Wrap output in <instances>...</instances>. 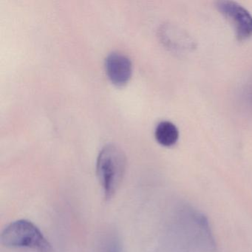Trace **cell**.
<instances>
[{
	"label": "cell",
	"instance_id": "5b68a950",
	"mask_svg": "<svg viewBox=\"0 0 252 252\" xmlns=\"http://www.w3.org/2000/svg\"><path fill=\"white\" fill-rule=\"evenodd\" d=\"M155 136L159 144L165 147H171L178 141L179 132L174 124L164 121L160 122L156 126Z\"/></svg>",
	"mask_w": 252,
	"mask_h": 252
},
{
	"label": "cell",
	"instance_id": "8992f818",
	"mask_svg": "<svg viewBox=\"0 0 252 252\" xmlns=\"http://www.w3.org/2000/svg\"><path fill=\"white\" fill-rule=\"evenodd\" d=\"M101 252H123L122 241L116 235H110L104 240Z\"/></svg>",
	"mask_w": 252,
	"mask_h": 252
},
{
	"label": "cell",
	"instance_id": "277c9868",
	"mask_svg": "<svg viewBox=\"0 0 252 252\" xmlns=\"http://www.w3.org/2000/svg\"><path fill=\"white\" fill-rule=\"evenodd\" d=\"M105 68L110 80L118 86L125 85L132 75V63L127 57L119 53H113L107 57Z\"/></svg>",
	"mask_w": 252,
	"mask_h": 252
},
{
	"label": "cell",
	"instance_id": "6da1fadb",
	"mask_svg": "<svg viewBox=\"0 0 252 252\" xmlns=\"http://www.w3.org/2000/svg\"><path fill=\"white\" fill-rule=\"evenodd\" d=\"M126 169V158L120 147L108 144L103 147L96 162V173L104 197H114L123 181Z\"/></svg>",
	"mask_w": 252,
	"mask_h": 252
},
{
	"label": "cell",
	"instance_id": "7a4b0ae2",
	"mask_svg": "<svg viewBox=\"0 0 252 252\" xmlns=\"http://www.w3.org/2000/svg\"><path fill=\"white\" fill-rule=\"evenodd\" d=\"M4 246L12 249H27L38 252H51V244L41 230L31 221L18 220L7 225L2 234Z\"/></svg>",
	"mask_w": 252,
	"mask_h": 252
},
{
	"label": "cell",
	"instance_id": "3957f363",
	"mask_svg": "<svg viewBox=\"0 0 252 252\" xmlns=\"http://www.w3.org/2000/svg\"><path fill=\"white\" fill-rule=\"evenodd\" d=\"M219 11L229 20L240 40L252 36V16L241 5L231 1L218 2Z\"/></svg>",
	"mask_w": 252,
	"mask_h": 252
}]
</instances>
